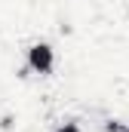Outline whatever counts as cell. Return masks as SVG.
I'll return each mask as SVG.
<instances>
[{
	"label": "cell",
	"mask_w": 129,
	"mask_h": 132,
	"mask_svg": "<svg viewBox=\"0 0 129 132\" xmlns=\"http://www.w3.org/2000/svg\"><path fill=\"white\" fill-rule=\"evenodd\" d=\"M101 129L104 132H129V123H123V120H104Z\"/></svg>",
	"instance_id": "obj_2"
},
{
	"label": "cell",
	"mask_w": 129,
	"mask_h": 132,
	"mask_svg": "<svg viewBox=\"0 0 129 132\" xmlns=\"http://www.w3.org/2000/svg\"><path fill=\"white\" fill-rule=\"evenodd\" d=\"M55 132H83V129H80V123H77V120H64V123L55 126Z\"/></svg>",
	"instance_id": "obj_3"
},
{
	"label": "cell",
	"mask_w": 129,
	"mask_h": 132,
	"mask_svg": "<svg viewBox=\"0 0 129 132\" xmlns=\"http://www.w3.org/2000/svg\"><path fill=\"white\" fill-rule=\"evenodd\" d=\"M12 126H15V117H12V114H6V117L0 120V129H3V132H9Z\"/></svg>",
	"instance_id": "obj_4"
},
{
	"label": "cell",
	"mask_w": 129,
	"mask_h": 132,
	"mask_svg": "<svg viewBox=\"0 0 129 132\" xmlns=\"http://www.w3.org/2000/svg\"><path fill=\"white\" fill-rule=\"evenodd\" d=\"M52 68H55V49H52L46 40L31 43V46H28V71L46 77V74H52Z\"/></svg>",
	"instance_id": "obj_1"
}]
</instances>
